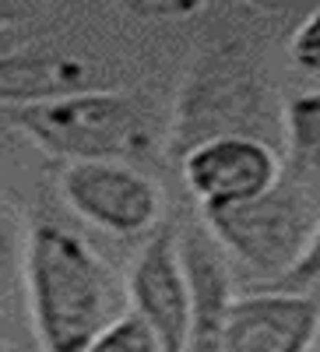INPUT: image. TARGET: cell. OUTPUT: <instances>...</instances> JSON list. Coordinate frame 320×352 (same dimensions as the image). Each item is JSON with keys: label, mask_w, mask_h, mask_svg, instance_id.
I'll use <instances>...</instances> for the list:
<instances>
[{"label": "cell", "mask_w": 320, "mask_h": 352, "mask_svg": "<svg viewBox=\"0 0 320 352\" xmlns=\"http://www.w3.org/2000/svg\"><path fill=\"white\" fill-rule=\"evenodd\" d=\"M130 310L155 331L162 352H187L190 289L180 257V229L162 222L141 247L127 278Z\"/></svg>", "instance_id": "52a82bcc"}, {"label": "cell", "mask_w": 320, "mask_h": 352, "mask_svg": "<svg viewBox=\"0 0 320 352\" xmlns=\"http://www.w3.org/2000/svg\"><path fill=\"white\" fill-rule=\"evenodd\" d=\"M21 282L43 352H84L124 314V296L102 257L56 219L28 226Z\"/></svg>", "instance_id": "6da1fadb"}, {"label": "cell", "mask_w": 320, "mask_h": 352, "mask_svg": "<svg viewBox=\"0 0 320 352\" xmlns=\"http://www.w3.org/2000/svg\"><path fill=\"white\" fill-rule=\"evenodd\" d=\"M84 88H92V67L81 56L46 50L0 53V106H11V113Z\"/></svg>", "instance_id": "30bf717a"}, {"label": "cell", "mask_w": 320, "mask_h": 352, "mask_svg": "<svg viewBox=\"0 0 320 352\" xmlns=\"http://www.w3.org/2000/svg\"><path fill=\"white\" fill-rule=\"evenodd\" d=\"M11 127L21 131L39 152L78 162H130L155 152V109L137 92L84 88L39 106L11 113Z\"/></svg>", "instance_id": "3957f363"}, {"label": "cell", "mask_w": 320, "mask_h": 352, "mask_svg": "<svg viewBox=\"0 0 320 352\" xmlns=\"http://www.w3.org/2000/svg\"><path fill=\"white\" fill-rule=\"evenodd\" d=\"M285 176L320 197V88L299 92L282 109Z\"/></svg>", "instance_id": "8fae6325"}, {"label": "cell", "mask_w": 320, "mask_h": 352, "mask_svg": "<svg viewBox=\"0 0 320 352\" xmlns=\"http://www.w3.org/2000/svg\"><path fill=\"white\" fill-rule=\"evenodd\" d=\"M21 254H25V240L18 236V219L0 201V303L11 296L14 282L21 278Z\"/></svg>", "instance_id": "4fadbf2b"}, {"label": "cell", "mask_w": 320, "mask_h": 352, "mask_svg": "<svg viewBox=\"0 0 320 352\" xmlns=\"http://www.w3.org/2000/svg\"><path fill=\"white\" fill-rule=\"evenodd\" d=\"M282 109L268 67L243 39L208 43L194 56L172 109L169 155L180 159L215 138H253L275 148L282 141Z\"/></svg>", "instance_id": "7a4b0ae2"}, {"label": "cell", "mask_w": 320, "mask_h": 352, "mask_svg": "<svg viewBox=\"0 0 320 352\" xmlns=\"http://www.w3.org/2000/svg\"><path fill=\"white\" fill-rule=\"evenodd\" d=\"M176 166L187 190L201 204V212L253 201L260 194H268L285 173L278 148L253 138L201 141L176 159Z\"/></svg>", "instance_id": "8992f818"}, {"label": "cell", "mask_w": 320, "mask_h": 352, "mask_svg": "<svg viewBox=\"0 0 320 352\" xmlns=\"http://www.w3.org/2000/svg\"><path fill=\"white\" fill-rule=\"evenodd\" d=\"M180 257L190 289L187 352H225V320L232 307V275L222 247L205 226H187L180 232Z\"/></svg>", "instance_id": "9c48e42d"}, {"label": "cell", "mask_w": 320, "mask_h": 352, "mask_svg": "<svg viewBox=\"0 0 320 352\" xmlns=\"http://www.w3.org/2000/svg\"><path fill=\"white\" fill-rule=\"evenodd\" d=\"M320 219L317 194L282 173V180L253 201L232 208L201 212V226L212 232L225 257H236L250 272L282 282L303 257Z\"/></svg>", "instance_id": "277c9868"}, {"label": "cell", "mask_w": 320, "mask_h": 352, "mask_svg": "<svg viewBox=\"0 0 320 352\" xmlns=\"http://www.w3.org/2000/svg\"><path fill=\"white\" fill-rule=\"evenodd\" d=\"M25 18H28V8L11 4V0H0V32L11 28V25H18V21H25Z\"/></svg>", "instance_id": "2e32d148"}, {"label": "cell", "mask_w": 320, "mask_h": 352, "mask_svg": "<svg viewBox=\"0 0 320 352\" xmlns=\"http://www.w3.org/2000/svg\"><path fill=\"white\" fill-rule=\"evenodd\" d=\"M84 352H162V345H159L155 331L134 310H124L92 338V345Z\"/></svg>", "instance_id": "7c38bea8"}, {"label": "cell", "mask_w": 320, "mask_h": 352, "mask_svg": "<svg viewBox=\"0 0 320 352\" xmlns=\"http://www.w3.org/2000/svg\"><path fill=\"white\" fill-rule=\"evenodd\" d=\"M288 53H293V64L303 74L320 81V8L299 21V28L293 32V43H288Z\"/></svg>", "instance_id": "5bb4252c"}, {"label": "cell", "mask_w": 320, "mask_h": 352, "mask_svg": "<svg viewBox=\"0 0 320 352\" xmlns=\"http://www.w3.org/2000/svg\"><path fill=\"white\" fill-rule=\"evenodd\" d=\"M320 282V219H317V229L303 250V257L296 261V268L288 272L282 282H275V289H288V292H310L313 285Z\"/></svg>", "instance_id": "9a60e30c"}, {"label": "cell", "mask_w": 320, "mask_h": 352, "mask_svg": "<svg viewBox=\"0 0 320 352\" xmlns=\"http://www.w3.org/2000/svg\"><path fill=\"white\" fill-rule=\"evenodd\" d=\"M320 300L313 292L268 289L236 296L225 320V352H313Z\"/></svg>", "instance_id": "ba28073f"}, {"label": "cell", "mask_w": 320, "mask_h": 352, "mask_svg": "<svg viewBox=\"0 0 320 352\" xmlns=\"http://www.w3.org/2000/svg\"><path fill=\"white\" fill-rule=\"evenodd\" d=\"M67 208L113 236H141L162 226L165 194L155 176L130 162H78L60 176Z\"/></svg>", "instance_id": "5b68a950"}]
</instances>
